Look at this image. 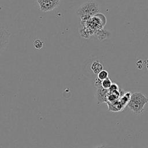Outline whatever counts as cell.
<instances>
[{
    "label": "cell",
    "mask_w": 148,
    "mask_h": 148,
    "mask_svg": "<svg viewBox=\"0 0 148 148\" xmlns=\"http://www.w3.org/2000/svg\"><path fill=\"white\" fill-rule=\"evenodd\" d=\"M99 12L97 5L94 2H87L79 7L77 13L83 21L90 19L91 16L96 14Z\"/></svg>",
    "instance_id": "7a4b0ae2"
},
{
    "label": "cell",
    "mask_w": 148,
    "mask_h": 148,
    "mask_svg": "<svg viewBox=\"0 0 148 148\" xmlns=\"http://www.w3.org/2000/svg\"><path fill=\"white\" fill-rule=\"evenodd\" d=\"M131 94L132 93L131 92H124L123 95H122L120 98L119 99L120 102H121V103L123 105V106L125 108L128 102L130 101V98H131Z\"/></svg>",
    "instance_id": "ba28073f"
},
{
    "label": "cell",
    "mask_w": 148,
    "mask_h": 148,
    "mask_svg": "<svg viewBox=\"0 0 148 148\" xmlns=\"http://www.w3.org/2000/svg\"><path fill=\"white\" fill-rule=\"evenodd\" d=\"M109 76V73L106 70H102L98 74V78L101 80H103L106 78H108Z\"/></svg>",
    "instance_id": "8fae6325"
},
{
    "label": "cell",
    "mask_w": 148,
    "mask_h": 148,
    "mask_svg": "<svg viewBox=\"0 0 148 148\" xmlns=\"http://www.w3.org/2000/svg\"><path fill=\"white\" fill-rule=\"evenodd\" d=\"M33 45L36 49L40 50L43 47V42L40 39L37 38V39H35V40L33 42Z\"/></svg>",
    "instance_id": "9c48e42d"
},
{
    "label": "cell",
    "mask_w": 148,
    "mask_h": 148,
    "mask_svg": "<svg viewBox=\"0 0 148 148\" xmlns=\"http://www.w3.org/2000/svg\"><path fill=\"white\" fill-rule=\"evenodd\" d=\"M39 9L45 12H50L60 4V0H37Z\"/></svg>",
    "instance_id": "277c9868"
},
{
    "label": "cell",
    "mask_w": 148,
    "mask_h": 148,
    "mask_svg": "<svg viewBox=\"0 0 148 148\" xmlns=\"http://www.w3.org/2000/svg\"><path fill=\"white\" fill-rule=\"evenodd\" d=\"M11 34L9 30L0 24V54L7 47Z\"/></svg>",
    "instance_id": "3957f363"
},
{
    "label": "cell",
    "mask_w": 148,
    "mask_h": 148,
    "mask_svg": "<svg viewBox=\"0 0 148 148\" xmlns=\"http://www.w3.org/2000/svg\"><path fill=\"white\" fill-rule=\"evenodd\" d=\"M112 83V82L109 77L101 81V86L103 88H105V89H109Z\"/></svg>",
    "instance_id": "30bf717a"
},
{
    "label": "cell",
    "mask_w": 148,
    "mask_h": 148,
    "mask_svg": "<svg viewBox=\"0 0 148 148\" xmlns=\"http://www.w3.org/2000/svg\"><path fill=\"white\" fill-rule=\"evenodd\" d=\"M109 91L112 92V91H117L119 90V86L116 83H112L111 86H110V87L109 88Z\"/></svg>",
    "instance_id": "7c38bea8"
},
{
    "label": "cell",
    "mask_w": 148,
    "mask_h": 148,
    "mask_svg": "<svg viewBox=\"0 0 148 148\" xmlns=\"http://www.w3.org/2000/svg\"><path fill=\"white\" fill-rule=\"evenodd\" d=\"M108 106V110L111 112H120L124 109V107L120 102L119 99H117L113 102H106Z\"/></svg>",
    "instance_id": "8992f818"
},
{
    "label": "cell",
    "mask_w": 148,
    "mask_h": 148,
    "mask_svg": "<svg viewBox=\"0 0 148 148\" xmlns=\"http://www.w3.org/2000/svg\"><path fill=\"white\" fill-rule=\"evenodd\" d=\"M94 148H110V147H109V146H106V145H101V146H99L94 147Z\"/></svg>",
    "instance_id": "4fadbf2b"
},
{
    "label": "cell",
    "mask_w": 148,
    "mask_h": 148,
    "mask_svg": "<svg viewBox=\"0 0 148 148\" xmlns=\"http://www.w3.org/2000/svg\"><path fill=\"white\" fill-rule=\"evenodd\" d=\"M90 68L93 73L97 75L103 69V65L98 61H94L92 62Z\"/></svg>",
    "instance_id": "52a82bcc"
},
{
    "label": "cell",
    "mask_w": 148,
    "mask_h": 148,
    "mask_svg": "<svg viewBox=\"0 0 148 148\" xmlns=\"http://www.w3.org/2000/svg\"><path fill=\"white\" fill-rule=\"evenodd\" d=\"M97 98L98 105H99L103 102L106 103L107 102V97L109 93V90L103 88L101 85L97 87Z\"/></svg>",
    "instance_id": "5b68a950"
},
{
    "label": "cell",
    "mask_w": 148,
    "mask_h": 148,
    "mask_svg": "<svg viewBox=\"0 0 148 148\" xmlns=\"http://www.w3.org/2000/svg\"><path fill=\"white\" fill-rule=\"evenodd\" d=\"M148 102V98L139 92L132 93L127 105L128 108L136 114L142 113L145 105Z\"/></svg>",
    "instance_id": "6da1fadb"
}]
</instances>
